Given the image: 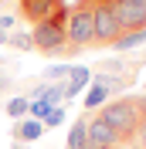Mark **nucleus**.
Segmentation results:
<instances>
[{"mask_svg": "<svg viewBox=\"0 0 146 149\" xmlns=\"http://www.w3.org/2000/svg\"><path fill=\"white\" fill-rule=\"evenodd\" d=\"M27 112H31V119H44V115H48V112H51V109H48L44 102H34V105H31Z\"/></svg>", "mask_w": 146, "mask_h": 149, "instance_id": "nucleus-17", "label": "nucleus"}, {"mask_svg": "<svg viewBox=\"0 0 146 149\" xmlns=\"http://www.w3.org/2000/svg\"><path fill=\"white\" fill-rule=\"evenodd\" d=\"M116 149H122V146H116Z\"/></svg>", "mask_w": 146, "mask_h": 149, "instance_id": "nucleus-22", "label": "nucleus"}, {"mask_svg": "<svg viewBox=\"0 0 146 149\" xmlns=\"http://www.w3.org/2000/svg\"><path fill=\"white\" fill-rule=\"evenodd\" d=\"M99 119L109 122V129L116 132L119 146H133L139 125H143V115H139V105H136V95H119L112 102H105L99 109Z\"/></svg>", "mask_w": 146, "mask_h": 149, "instance_id": "nucleus-1", "label": "nucleus"}, {"mask_svg": "<svg viewBox=\"0 0 146 149\" xmlns=\"http://www.w3.org/2000/svg\"><path fill=\"white\" fill-rule=\"evenodd\" d=\"M95 31H92V0H78L75 7H68V44H65V58L78 54L82 47H92Z\"/></svg>", "mask_w": 146, "mask_h": 149, "instance_id": "nucleus-3", "label": "nucleus"}, {"mask_svg": "<svg viewBox=\"0 0 146 149\" xmlns=\"http://www.w3.org/2000/svg\"><path fill=\"white\" fill-rule=\"evenodd\" d=\"M88 81H92V71H88V68L72 65V71H68V85H65V98H75Z\"/></svg>", "mask_w": 146, "mask_h": 149, "instance_id": "nucleus-8", "label": "nucleus"}, {"mask_svg": "<svg viewBox=\"0 0 146 149\" xmlns=\"http://www.w3.org/2000/svg\"><path fill=\"white\" fill-rule=\"evenodd\" d=\"M7 44H14V47H20V51H31V34H7Z\"/></svg>", "mask_w": 146, "mask_h": 149, "instance_id": "nucleus-15", "label": "nucleus"}, {"mask_svg": "<svg viewBox=\"0 0 146 149\" xmlns=\"http://www.w3.org/2000/svg\"><path fill=\"white\" fill-rule=\"evenodd\" d=\"M92 31H95L92 47H112L122 37L119 17H116V10H112V0H92Z\"/></svg>", "mask_w": 146, "mask_h": 149, "instance_id": "nucleus-4", "label": "nucleus"}, {"mask_svg": "<svg viewBox=\"0 0 146 149\" xmlns=\"http://www.w3.org/2000/svg\"><path fill=\"white\" fill-rule=\"evenodd\" d=\"M27 109H31V98H10V102H7V115H10V119L27 115Z\"/></svg>", "mask_w": 146, "mask_h": 149, "instance_id": "nucleus-13", "label": "nucleus"}, {"mask_svg": "<svg viewBox=\"0 0 146 149\" xmlns=\"http://www.w3.org/2000/svg\"><path fill=\"white\" fill-rule=\"evenodd\" d=\"M58 10H65V0H20V17L31 24H41Z\"/></svg>", "mask_w": 146, "mask_h": 149, "instance_id": "nucleus-5", "label": "nucleus"}, {"mask_svg": "<svg viewBox=\"0 0 146 149\" xmlns=\"http://www.w3.org/2000/svg\"><path fill=\"white\" fill-rule=\"evenodd\" d=\"M116 146H119V139H116V132L109 129V122L95 115L88 122V142H85V149H116Z\"/></svg>", "mask_w": 146, "mask_h": 149, "instance_id": "nucleus-6", "label": "nucleus"}, {"mask_svg": "<svg viewBox=\"0 0 146 149\" xmlns=\"http://www.w3.org/2000/svg\"><path fill=\"white\" fill-rule=\"evenodd\" d=\"M0 88H4V74H0Z\"/></svg>", "mask_w": 146, "mask_h": 149, "instance_id": "nucleus-20", "label": "nucleus"}, {"mask_svg": "<svg viewBox=\"0 0 146 149\" xmlns=\"http://www.w3.org/2000/svg\"><path fill=\"white\" fill-rule=\"evenodd\" d=\"M85 142H88V122H85V115L72 125V132H68V149H85Z\"/></svg>", "mask_w": 146, "mask_h": 149, "instance_id": "nucleus-9", "label": "nucleus"}, {"mask_svg": "<svg viewBox=\"0 0 146 149\" xmlns=\"http://www.w3.org/2000/svg\"><path fill=\"white\" fill-rule=\"evenodd\" d=\"M31 95H34L37 102H44L48 109H58V105L65 102V85L61 81H58V85H37Z\"/></svg>", "mask_w": 146, "mask_h": 149, "instance_id": "nucleus-7", "label": "nucleus"}, {"mask_svg": "<svg viewBox=\"0 0 146 149\" xmlns=\"http://www.w3.org/2000/svg\"><path fill=\"white\" fill-rule=\"evenodd\" d=\"M68 71H72V65H51V68H48V78H51V81H61V78H65V74H68Z\"/></svg>", "mask_w": 146, "mask_h": 149, "instance_id": "nucleus-16", "label": "nucleus"}, {"mask_svg": "<svg viewBox=\"0 0 146 149\" xmlns=\"http://www.w3.org/2000/svg\"><path fill=\"white\" fill-rule=\"evenodd\" d=\"M31 44H34V51H41L48 58H65V44H68V7L51 14L41 24H34Z\"/></svg>", "mask_w": 146, "mask_h": 149, "instance_id": "nucleus-2", "label": "nucleus"}, {"mask_svg": "<svg viewBox=\"0 0 146 149\" xmlns=\"http://www.w3.org/2000/svg\"><path fill=\"white\" fill-rule=\"evenodd\" d=\"M61 122H65V109L58 105V109H51V112L44 115V129H58Z\"/></svg>", "mask_w": 146, "mask_h": 149, "instance_id": "nucleus-14", "label": "nucleus"}, {"mask_svg": "<svg viewBox=\"0 0 146 149\" xmlns=\"http://www.w3.org/2000/svg\"><path fill=\"white\" fill-rule=\"evenodd\" d=\"M41 132H44V122H37V119H20L17 129H14V136H17V139H37Z\"/></svg>", "mask_w": 146, "mask_h": 149, "instance_id": "nucleus-10", "label": "nucleus"}, {"mask_svg": "<svg viewBox=\"0 0 146 149\" xmlns=\"http://www.w3.org/2000/svg\"><path fill=\"white\" fill-rule=\"evenodd\" d=\"M14 149H20V146H14Z\"/></svg>", "mask_w": 146, "mask_h": 149, "instance_id": "nucleus-21", "label": "nucleus"}, {"mask_svg": "<svg viewBox=\"0 0 146 149\" xmlns=\"http://www.w3.org/2000/svg\"><path fill=\"white\" fill-rule=\"evenodd\" d=\"M0 44H7V31L4 27H0Z\"/></svg>", "mask_w": 146, "mask_h": 149, "instance_id": "nucleus-19", "label": "nucleus"}, {"mask_svg": "<svg viewBox=\"0 0 146 149\" xmlns=\"http://www.w3.org/2000/svg\"><path fill=\"white\" fill-rule=\"evenodd\" d=\"M129 149H146V122L139 125V132H136V139H133V146Z\"/></svg>", "mask_w": 146, "mask_h": 149, "instance_id": "nucleus-18", "label": "nucleus"}, {"mask_svg": "<svg viewBox=\"0 0 146 149\" xmlns=\"http://www.w3.org/2000/svg\"><path fill=\"white\" fill-rule=\"evenodd\" d=\"M139 44H146V31H122V37L112 44V51H129V47H139Z\"/></svg>", "mask_w": 146, "mask_h": 149, "instance_id": "nucleus-11", "label": "nucleus"}, {"mask_svg": "<svg viewBox=\"0 0 146 149\" xmlns=\"http://www.w3.org/2000/svg\"><path fill=\"white\" fill-rule=\"evenodd\" d=\"M105 102H109V92H105V88H99V85H92V92L85 95V112L99 109V105H105Z\"/></svg>", "mask_w": 146, "mask_h": 149, "instance_id": "nucleus-12", "label": "nucleus"}]
</instances>
